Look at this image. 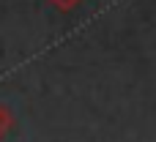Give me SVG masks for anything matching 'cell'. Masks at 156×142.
I'll return each instance as SVG.
<instances>
[{"label":"cell","mask_w":156,"mask_h":142,"mask_svg":"<svg viewBox=\"0 0 156 142\" xmlns=\"http://www.w3.org/2000/svg\"><path fill=\"white\" fill-rule=\"evenodd\" d=\"M49 3H52L55 8H60V11H71V8H74V5H80L82 0H49Z\"/></svg>","instance_id":"obj_1"},{"label":"cell","mask_w":156,"mask_h":142,"mask_svg":"<svg viewBox=\"0 0 156 142\" xmlns=\"http://www.w3.org/2000/svg\"><path fill=\"white\" fill-rule=\"evenodd\" d=\"M8 126H11V115H8V109H5V107H0V134H3Z\"/></svg>","instance_id":"obj_2"}]
</instances>
